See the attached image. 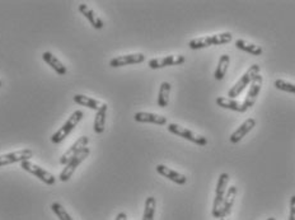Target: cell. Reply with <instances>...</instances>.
<instances>
[{
  "label": "cell",
  "mask_w": 295,
  "mask_h": 220,
  "mask_svg": "<svg viewBox=\"0 0 295 220\" xmlns=\"http://www.w3.org/2000/svg\"><path fill=\"white\" fill-rule=\"evenodd\" d=\"M233 40V36L231 32H223L218 33V35H211V36H205V37H198L194 38L189 42V47L191 50H200L205 49L209 46H216V45H224L229 43Z\"/></svg>",
  "instance_id": "1"
},
{
  "label": "cell",
  "mask_w": 295,
  "mask_h": 220,
  "mask_svg": "<svg viewBox=\"0 0 295 220\" xmlns=\"http://www.w3.org/2000/svg\"><path fill=\"white\" fill-rule=\"evenodd\" d=\"M228 182H229V174L228 173H221L220 177L218 180V185L215 188V199H214L213 204V216L218 219L219 218V211H220L221 206H223L224 199L226 195V188H228Z\"/></svg>",
  "instance_id": "5"
},
{
  "label": "cell",
  "mask_w": 295,
  "mask_h": 220,
  "mask_svg": "<svg viewBox=\"0 0 295 220\" xmlns=\"http://www.w3.org/2000/svg\"><path fill=\"white\" fill-rule=\"evenodd\" d=\"M229 62H231V57L229 55L224 54L221 55L220 59L218 61V67H216L215 73H214V77H215L216 80H223L224 77L226 74V70H228Z\"/></svg>",
  "instance_id": "21"
},
{
  "label": "cell",
  "mask_w": 295,
  "mask_h": 220,
  "mask_svg": "<svg viewBox=\"0 0 295 220\" xmlns=\"http://www.w3.org/2000/svg\"><path fill=\"white\" fill-rule=\"evenodd\" d=\"M2 84H3V83H2V80H0V87H2Z\"/></svg>",
  "instance_id": "32"
},
{
  "label": "cell",
  "mask_w": 295,
  "mask_h": 220,
  "mask_svg": "<svg viewBox=\"0 0 295 220\" xmlns=\"http://www.w3.org/2000/svg\"><path fill=\"white\" fill-rule=\"evenodd\" d=\"M258 74H260V67H258L257 64L251 65L249 69H248L247 72L242 75L241 79H239L238 82L233 85V87L229 89L228 98L236 99L237 97L241 96V94L243 93L244 89H246L247 87H249L252 80L255 79L256 75H258Z\"/></svg>",
  "instance_id": "3"
},
{
  "label": "cell",
  "mask_w": 295,
  "mask_h": 220,
  "mask_svg": "<svg viewBox=\"0 0 295 220\" xmlns=\"http://www.w3.org/2000/svg\"><path fill=\"white\" fill-rule=\"evenodd\" d=\"M266 220H276L275 218H268V219H266Z\"/></svg>",
  "instance_id": "30"
},
{
  "label": "cell",
  "mask_w": 295,
  "mask_h": 220,
  "mask_svg": "<svg viewBox=\"0 0 295 220\" xmlns=\"http://www.w3.org/2000/svg\"><path fill=\"white\" fill-rule=\"evenodd\" d=\"M79 12L82 13V15H84L85 19L89 20V23L92 25L93 28L96 30H102L103 28V20L99 18V15L96 14V12L93 9H90L87 4L82 3L79 4Z\"/></svg>",
  "instance_id": "16"
},
{
  "label": "cell",
  "mask_w": 295,
  "mask_h": 220,
  "mask_svg": "<svg viewBox=\"0 0 295 220\" xmlns=\"http://www.w3.org/2000/svg\"><path fill=\"white\" fill-rule=\"evenodd\" d=\"M155 208L156 201L154 197H148L145 200V209L144 214H143V220H154V215H155Z\"/></svg>",
  "instance_id": "25"
},
{
  "label": "cell",
  "mask_w": 295,
  "mask_h": 220,
  "mask_svg": "<svg viewBox=\"0 0 295 220\" xmlns=\"http://www.w3.org/2000/svg\"><path fill=\"white\" fill-rule=\"evenodd\" d=\"M145 61V55L144 54H129V55H122V56L114 57V59L109 61V67L111 68H120V67H126V65H132V64H142Z\"/></svg>",
  "instance_id": "12"
},
{
  "label": "cell",
  "mask_w": 295,
  "mask_h": 220,
  "mask_svg": "<svg viewBox=\"0 0 295 220\" xmlns=\"http://www.w3.org/2000/svg\"><path fill=\"white\" fill-rule=\"evenodd\" d=\"M262 75H256V78L252 80V83H251L246 98H244L243 103H242V112H246L248 108L253 107V104L256 103V99H257L258 94H260L261 88H262Z\"/></svg>",
  "instance_id": "8"
},
{
  "label": "cell",
  "mask_w": 295,
  "mask_h": 220,
  "mask_svg": "<svg viewBox=\"0 0 295 220\" xmlns=\"http://www.w3.org/2000/svg\"><path fill=\"white\" fill-rule=\"evenodd\" d=\"M289 220H295V195L290 199V214H289Z\"/></svg>",
  "instance_id": "28"
},
{
  "label": "cell",
  "mask_w": 295,
  "mask_h": 220,
  "mask_svg": "<svg viewBox=\"0 0 295 220\" xmlns=\"http://www.w3.org/2000/svg\"><path fill=\"white\" fill-rule=\"evenodd\" d=\"M155 169L161 176H163L164 178H168L169 181L177 183V185H185V183L187 182V178L185 174H181L179 172L173 171V169L168 168V167L164 166V164H158Z\"/></svg>",
  "instance_id": "14"
},
{
  "label": "cell",
  "mask_w": 295,
  "mask_h": 220,
  "mask_svg": "<svg viewBox=\"0 0 295 220\" xmlns=\"http://www.w3.org/2000/svg\"><path fill=\"white\" fill-rule=\"evenodd\" d=\"M89 154H90V149L88 148V146L83 148L82 150H80L79 153L77 154V156L73 157V158L70 159L69 162H67V164L65 166V168L62 169L61 173H60L59 180L61 181V182H67V181L72 178L73 174H74L75 169H77L78 167L80 166V163H82V162H84L85 159L89 157Z\"/></svg>",
  "instance_id": "4"
},
{
  "label": "cell",
  "mask_w": 295,
  "mask_h": 220,
  "mask_svg": "<svg viewBox=\"0 0 295 220\" xmlns=\"http://www.w3.org/2000/svg\"><path fill=\"white\" fill-rule=\"evenodd\" d=\"M20 168H22L23 171L28 172V173L33 174L35 177H37L38 180L42 181V182L46 183V185L54 186L55 183H56V177H55L54 174L50 173V172L46 171V169H43L42 167L32 163V162L30 161L22 162V163H20Z\"/></svg>",
  "instance_id": "6"
},
{
  "label": "cell",
  "mask_w": 295,
  "mask_h": 220,
  "mask_svg": "<svg viewBox=\"0 0 295 220\" xmlns=\"http://www.w3.org/2000/svg\"><path fill=\"white\" fill-rule=\"evenodd\" d=\"M88 143H89V138H88V136H80V138L78 139V140L75 141V143L73 144V145L70 146L61 157H60L59 163L61 164V166H66L67 162H69L73 157L77 156L83 148H85V146L88 145Z\"/></svg>",
  "instance_id": "11"
},
{
  "label": "cell",
  "mask_w": 295,
  "mask_h": 220,
  "mask_svg": "<svg viewBox=\"0 0 295 220\" xmlns=\"http://www.w3.org/2000/svg\"><path fill=\"white\" fill-rule=\"evenodd\" d=\"M236 196H237V187L236 186H232V187H229L228 191H226L225 199H224L223 206H221L220 211H219V218L218 219L228 218V215L231 214L232 209H233Z\"/></svg>",
  "instance_id": "15"
},
{
  "label": "cell",
  "mask_w": 295,
  "mask_h": 220,
  "mask_svg": "<svg viewBox=\"0 0 295 220\" xmlns=\"http://www.w3.org/2000/svg\"><path fill=\"white\" fill-rule=\"evenodd\" d=\"M220 220H229L228 218H223V219H220Z\"/></svg>",
  "instance_id": "31"
},
{
  "label": "cell",
  "mask_w": 295,
  "mask_h": 220,
  "mask_svg": "<svg viewBox=\"0 0 295 220\" xmlns=\"http://www.w3.org/2000/svg\"><path fill=\"white\" fill-rule=\"evenodd\" d=\"M167 129H168V131L171 134H174V135H177V136H181V138L186 139V140L191 141V143L197 144V145H201V146L208 145V139L198 135V134H195L194 131H191V130L186 129V127L179 126L178 124H169Z\"/></svg>",
  "instance_id": "7"
},
{
  "label": "cell",
  "mask_w": 295,
  "mask_h": 220,
  "mask_svg": "<svg viewBox=\"0 0 295 220\" xmlns=\"http://www.w3.org/2000/svg\"><path fill=\"white\" fill-rule=\"evenodd\" d=\"M274 85H275V87L278 88L279 91H283V92H286V93L295 94V84L294 83L286 82V80H284V79H278V80H275Z\"/></svg>",
  "instance_id": "27"
},
{
  "label": "cell",
  "mask_w": 295,
  "mask_h": 220,
  "mask_svg": "<svg viewBox=\"0 0 295 220\" xmlns=\"http://www.w3.org/2000/svg\"><path fill=\"white\" fill-rule=\"evenodd\" d=\"M107 109H108V106H107V103H103L101 108L97 111V114H96V117H95V133L96 134H102L104 131Z\"/></svg>",
  "instance_id": "20"
},
{
  "label": "cell",
  "mask_w": 295,
  "mask_h": 220,
  "mask_svg": "<svg viewBox=\"0 0 295 220\" xmlns=\"http://www.w3.org/2000/svg\"><path fill=\"white\" fill-rule=\"evenodd\" d=\"M74 102L79 106L83 107H88L90 109H95V111H98L102 107V102L98 101V99L92 98V97L84 96V94H75L74 96Z\"/></svg>",
  "instance_id": "19"
},
{
  "label": "cell",
  "mask_w": 295,
  "mask_h": 220,
  "mask_svg": "<svg viewBox=\"0 0 295 220\" xmlns=\"http://www.w3.org/2000/svg\"><path fill=\"white\" fill-rule=\"evenodd\" d=\"M169 94H171V83L163 82L161 84L158 93V106L161 108H166L169 103Z\"/></svg>",
  "instance_id": "23"
},
{
  "label": "cell",
  "mask_w": 295,
  "mask_h": 220,
  "mask_svg": "<svg viewBox=\"0 0 295 220\" xmlns=\"http://www.w3.org/2000/svg\"><path fill=\"white\" fill-rule=\"evenodd\" d=\"M255 126H256V120L255 119H247L246 121L242 122L241 126H239L238 129L236 130V131L232 133L231 141L233 144L239 143V141H241L242 139H243L244 136H246L247 134L249 133Z\"/></svg>",
  "instance_id": "17"
},
{
  "label": "cell",
  "mask_w": 295,
  "mask_h": 220,
  "mask_svg": "<svg viewBox=\"0 0 295 220\" xmlns=\"http://www.w3.org/2000/svg\"><path fill=\"white\" fill-rule=\"evenodd\" d=\"M236 46L238 47L239 50H242V51L248 52V54H251V55H255V56H260V55H262V52H263L262 47L261 46H258V45H255V43H249L244 40H237Z\"/></svg>",
  "instance_id": "24"
},
{
  "label": "cell",
  "mask_w": 295,
  "mask_h": 220,
  "mask_svg": "<svg viewBox=\"0 0 295 220\" xmlns=\"http://www.w3.org/2000/svg\"><path fill=\"white\" fill-rule=\"evenodd\" d=\"M83 116H84V112H83L82 109H77V111L73 112L72 116L66 120V122L51 136V143L59 144L61 143V141H64L65 139L70 135V133L77 127V125L82 121Z\"/></svg>",
  "instance_id": "2"
},
{
  "label": "cell",
  "mask_w": 295,
  "mask_h": 220,
  "mask_svg": "<svg viewBox=\"0 0 295 220\" xmlns=\"http://www.w3.org/2000/svg\"><path fill=\"white\" fill-rule=\"evenodd\" d=\"M137 122L142 124H154V125H167V117L162 116L158 114H151V112H137L134 116Z\"/></svg>",
  "instance_id": "13"
},
{
  "label": "cell",
  "mask_w": 295,
  "mask_h": 220,
  "mask_svg": "<svg viewBox=\"0 0 295 220\" xmlns=\"http://www.w3.org/2000/svg\"><path fill=\"white\" fill-rule=\"evenodd\" d=\"M51 210L54 211L55 215L59 218V220H74L72 218V216L69 215V213L66 211V209H65L60 203H52L51 204Z\"/></svg>",
  "instance_id": "26"
},
{
  "label": "cell",
  "mask_w": 295,
  "mask_h": 220,
  "mask_svg": "<svg viewBox=\"0 0 295 220\" xmlns=\"http://www.w3.org/2000/svg\"><path fill=\"white\" fill-rule=\"evenodd\" d=\"M33 157V151L31 149H20V150L12 151V153L2 154L0 156V167L9 166L13 163H22L25 161H30Z\"/></svg>",
  "instance_id": "9"
},
{
  "label": "cell",
  "mask_w": 295,
  "mask_h": 220,
  "mask_svg": "<svg viewBox=\"0 0 295 220\" xmlns=\"http://www.w3.org/2000/svg\"><path fill=\"white\" fill-rule=\"evenodd\" d=\"M42 59H43V61H45L49 67H51L59 75H65L67 73L66 67H65V65L62 64V62L60 61V60L57 59L54 54H51V52H49V51L43 52Z\"/></svg>",
  "instance_id": "18"
},
{
  "label": "cell",
  "mask_w": 295,
  "mask_h": 220,
  "mask_svg": "<svg viewBox=\"0 0 295 220\" xmlns=\"http://www.w3.org/2000/svg\"><path fill=\"white\" fill-rule=\"evenodd\" d=\"M115 220H127L126 213H119V214H117L116 219H115Z\"/></svg>",
  "instance_id": "29"
},
{
  "label": "cell",
  "mask_w": 295,
  "mask_h": 220,
  "mask_svg": "<svg viewBox=\"0 0 295 220\" xmlns=\"http://www.w3.org/2000/svg\"><path fill=\"white\" fill-rule=\"evenodd\" d=\"M215 102L219 107H221V108L231 109V111L242 112V103L241 102L237 101V99L226 98V97H218Z\"/></svg>",
  "instance_id": "22"
},
{
  "label": "cell",
  "mask_w": 295,
  "mask_h": 220,
  "mask_svg": "<svg viewBox=\"0 0 295 220\" xmlns=\"http://www.w3.org/2000/svg\"><path fill=\"white\" fill-rule=\"evenodd\" d=\"M186 61L184 55H169V56L158 57V59L149 60L148 65L150 69H162L166 67H176V65H181Z\"/></svg>",
  "instance_id": "10"
}]
</instances>
